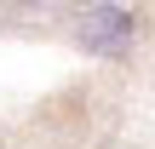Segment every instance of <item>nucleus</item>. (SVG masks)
<instances>
[{
  "instance_id": "1",
  "label": "nucleus",
  "mask_w": 155,
  "mask_h": 149,
  "mask_svg": "<svg viewBox=\"0 0 155 149\" xmlns=\"http://www.w3.org/2000/svg\"><path fill=\"white\" fill-rule=\"evenodd\" d=\"M132 40H138V17H132L127 0L121 6H86L81 23H75V46L92 52V57H121Z\"/></svg>"
},
{
  "instance_id": "2",
  "label": "nucleus",
  "mask_w": 155,
  "mask_h": 149,
  "mask_svg": "<svg viewBox=\"0 0 155 149\" xmlns=\"http://www.w3.org/2000/svg\"><path fill=\"white\" fill-rule=\"evenodd\" d=\"M75 6H81V11H86V6H121V0H75Z\"/></svg>"
}]
</instances>
